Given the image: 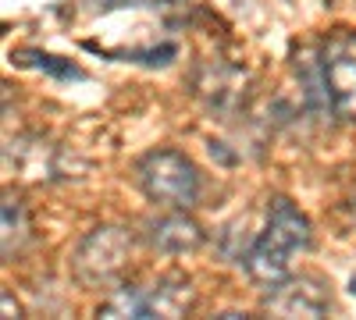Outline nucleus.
Returning a JSON list of instances; mask_svg holds the SVG:
<instances>
[{"mask_svg":"<svg viewBox=\"0 0 356 320\" xmlns=\"http://www.w3.org/2000/svg\"><path fill=\"white\" fill-rule=\"evenodd\" d=\"M143 192L150 196L161 207L171 210H189L193 203L200 199V171L196 164L178 153V150H154L146 153L136 167Z\"/></svg>","mask_w":356,"mask_h":320,"instance_id":"nucleus-2","label":"nucleus"},{"mask_svg":"<svg viewBox=\"0 0 356 320\" xmlns=\"http://www.w3.org/2000/svg\"><path fill=\"white\" fill-rule=\"evenodd\" d=\"M4 313H15L18 317V306L11 303V292H4Z\"/></svg>","mask_w":356,"mask_h":320,"instance_id":"nucleus-10","label":"nucleus"},{"mask_svg":"<svg viewBox=\"0 0 356 320\" xmlns=\"http://www.w3.org/2000/svg\"><path fill=\"white\" fill-rule=\"evenodd\" d=\"M25 235H29L25 210L18 207L15 199H4V256H8V260L22 249V239H25Z\"/></svg>","mask_w":356,"mask_h":320,"instance_id":"nucleus-8","label":"nucleus"},{"mask_svg":"<svg viewBox=\"0 0 356 320\" xmlns=\"http://www.w3.org/2000/svg\"><path fill=\"white\" fill-rule=\"evenodd\" d=\"M349 292H353V296H356V278H353V281H349Z\"/></svg>","mask_w":356,"mask_h":320,"instance_id":"nucleus-11","label":"nucleus"},{"mask_svg":"<svg viewBox=\"0 0 356 320\" xmlns=\"http://www.w3.org/2000/svg\"><path fill=\"white\" fill-rule=\"evenodd\" d=\"M264 306L278 317H324L332 310L328 288H321L317 278H285L267 288Z\"/></svg>","mask_w":356,"mask_h":320,"instance_id":"nucleus-6","label":"nucleus"},{"mask_svg":"<svg viewBox=\"0 0 356 320\" xmlns=\"http://www.w3.org/2000/svg\"><path fill=\"white\" fill-rule=\"evenodd\" d=\"M193 306L189 281H161L150 288H118V292L100 306V317H182Z\"/></svg>","mask_w":356,"mask_h":320,"instance_id":"nucleus-4","label":"nucleus"},{"mask_svg":"<svg viewBox=\"0 0 356 320\" xmlns=\"http://www.w3.org/2000/svg\"><path fill=\"white\" fill-rule=\"evenodd\" d=\"M18 61L22 65H33L40 71H50L57 78H86L72 61H61V57H54V53H40V50H18Z\"/></svg>","mask_w":356,"mask_h":320,"instance_id":"nucleus-9","label":"nucleus"},{"mask_svg":"<svg viewBox=\"0 0 356 320\" xmlns=\"http://www.w3.org/2000/svg\"><path fill=\"white\" fill-rule=\"evenodd\" d=\"M317 57H321V75H324L332 114L356 125V33L335 28L332 36L321 40Z\"/></svg>","mask_w":356,"mask_h":320,"instance_id":"nucleus-3","label":"nucleus"},{"mask_svg":"<svg viewBox=\"0 0 356 320\" xmlns=\"http://www.w3.org/2000/svg\"><path fill=\"white\" fill-rule=\"evenodd\" d=\"M303 249H310V221L292 199L275 196L267 207V228L243 253V267L260 288H271L289 278V256Z\"/></svg>","mask_w":356,"mask_h":320,"instance_id":"nucleus-1","label":"nucleus"},{"mask_svg":"<svg viewBox=\"0 0 356 320\" xmlns=\"http://www.w3.org/2000/svg\"><path fill=\"white\" fill-rule=\"evenodd\" d=\"M146 239H150V246L161 249V253H193L203 242V228L178 210V214L157 217L150 224V231H146Z\"/></svg>","mask_w":356,"mask_h":320,"instance_id":"nucleus-7","label":"nucleus"},{"mask_svg":"<svg viewBox=\"0 0 356 320\" xmlns=\"http://www.w3.org/2000/svg\"><path fill=\"white\" fill-rule=\"evenodd\" d=\"M353 210H356V196H353Z\"/></svg>","mask_w":356,"mask_h":320,"instance_id":"nucleus-12","label":"nucleus"},{"mask_svg":"<svg viewBox=\"0 0 356 320\" xmlns=\"http://www.w3.org/2000/svg\"><path fill=\"white\" fill-rule=\"evenodd\" d=\"M132 239L122 228H97L82 239L79 253H75V274L86 285H107L122 274L125 260H129Z\"/></svg>","mask_w":356,"mask_h":320,"instance_id":"nucleus-5","label":"nucleus"}]
</instances>
